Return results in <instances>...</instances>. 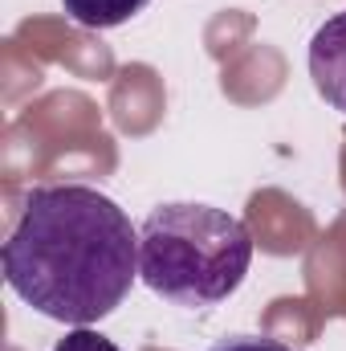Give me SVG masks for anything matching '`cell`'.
<instances>
[{
	"label": "cell",
	"mask_w": 346,
	"mask_h": 351,
	"mask_svg": "<svg viewBox=\"0 0 346 351\" xmlns=\"http://www.w3.org/2000/svg\"><path fill=\"white\" fill-rule=\"evenodd\" d=\"M0 262L8 290L37 315L90 327L131 294L139 278V229L98 188H33Z\"/></svg>",
	"instance_id": "1"
},
{
	"label": "cell",
	"mask_w": 346,
	"mask_h": 351,
	"mask_svg": "<svg viewBox=\"0 0 346 351\" xmlns=\"http://www.w3.org/2000/svg\"><path fill=\"white\" fill-rule=\"evenodd\" d=\"M253 265L249 225L212 204H159L139 229V278L175 306H216Z\"/></svg>",
	"instance_id": "2"
},
{
	"label": "cell",
	"mask_w": 346,
	"mask_h": 351,
	"mask_svg": "<svg viewBox=\"0 0 346 351\" xmlns=\"http://www.w3.org/2000/svg\"><path fill=\"white\" fill-rule=\"evenodd\" d=\"M310 78L314 90L346 114V12H334L310 41Z\"/></svg>",
	"instance_id": "3"
},
{
	"label": "cell",
	"mask_w": 346,
	"mask_h": 351,
	"mask_svg": "<svg viewBox=\"0 0 346 351\" xmlns=\"http://www.w3.org/2000/svg\"><path fill=\"white\" fill-rule=\"evenodd\" d=\"M151 0H62L66 16L82 29H118L139 16Z\"/></svg>",
	"instance_id": "4"
},
{
	"label": "cell",
	"mask_w": 346,
	"mask_h": 351,
	"mask_svg": "<svg viewBox=\"0 0 346 351\" xmlns=\"http://www.w3.org/2000/svg\"><path fill=\"white\" fill-rule=\"evenodd\" d=\"M53 351H122L118 343H110L106 335H98V331H90V327H74V331H66L62 339H57V348Z\"/></svg>",
	"instance_id": "5"
},
{
	"label": "cell",
	"mask_w": 346,
	"mask_h": 351,
	"mask_svg": "<svg viewBox=\"0 0 346 351\" xmlns=\"http://www.w3.org/2000/svg\"><path fill=\"white\" fill-rule=\"evenodd\" d=\"M212 351H297V348L277 343V339H261V335H232V339H220Z\"/></svg>",
	"instance_id": "6"
}]
</instances>
